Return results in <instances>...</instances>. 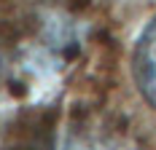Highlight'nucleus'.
<instances>
[{"label": "nucleus", "mask_w": 156, "mask_h": 150, "mask_svg": "<svg viewBox=\"0 0 156 150\" xmlns=\"http://www.w3.org/2000/svg\"><path fill=\"white\" fill-rule=\"evenodd\" d=\"M132 73L143 99L156 110V16L145 24L137 38L135 56H132Z\"/></svg>", "instance_id": "nucleus-1"}, {"label": "nucleus", "mask_w": 156, "mask_h": 150, "mask_svg": "<svg viewBox=\"0 0 156 150\" xmlns=\"http://www.w3.org/2000/svg\"><path fill=\"white\" fill-rule=\"evenodd\" d=\"M65 150H121V148L108 139H97V137H76L67 142Z\"/></svg>", "instance_id": "nucleus-2"}]
</instances>
